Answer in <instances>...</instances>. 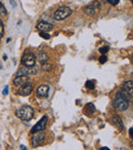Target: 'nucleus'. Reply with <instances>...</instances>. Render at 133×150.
<instances>
[{"label": "nucleus", "instance_id": "1", "mask_svg": "<svg viewBox=\"0 0 133 150\" xmlns=\"http://www.w3.org/2000/svg\"><path fill=\"white\" fill-rule=\"evenodd\" d=\"M114 105L118 110L125 111L129 106V97L124 92H118L115 98Z\"/></svg>", "mask_w": 133, "mask_h": 150}, {"label": "nucleus", "instance_id": "6", "mask_svg": "<svg viewBox=\"0 0 133 150\" xmlns=\"http://www.w3.org/2000/svg\"><path fill=\"white\" fill-rule=\"evenodd\" d=\"M45 140V133L43 131L36 132L33 134V137H32L31 144L33 147H38L39 145H41L43 143V141Z\"/></svg>", "mask_w": 133, "mask_h": 150}, {"label": "nucleus", "instance_id": "8", "mask_svg": "<svg viewBox=\"0 0 133 150\" xmlns=\"http://www.w3.org/2000/svg\"><path fill=\"white\" fill-rule=\"evenodd\" d=\"M37 73V69L35 67H21L19 70L17 71V76H22V75H31L36 74Z\"/></svg>", "mask_w": 133, "mask_h": 150}, {"label": "nucleus", "instance_id": "18", "mask_svg": "<svg viewBox=\"0 0 133 150\" xmlns=\"http://www.w3.org/2000/svg\"><path fill=\"white\" fill-rule=\"evenodd\" d=\"M4 35V24H3L2 20L0 19V39Z\"/></svg>", "mask_w": 133, "mask_h": 150}, {"label": "nucleus", "instance_id": "4", "mask_svg": "<svg viewBox=\"0 0 133 150\" xmlns=\"http://www.w3.org/2000/svg\"><path fill=\"white\" fill-rule=\"evenodd\" d=\"M22 64L26 67H33L36 64V56L30 50H27L22 57Z\"/></svg>", "mask_w": 133, "mask_h": 150}, {"label": "nucleus", "instance_id": "17", "mask_svg": "<svg viewBox=\"0 0 133 150\" xmlns=\"http://www.w3.org/2000/svg\"><path fill=\"white\" fill-rule=\"evenodd\" d=\"M94 111H95V108H94L93 104H87L86 105V112H87L88 114H91V113H93Z\"/></svg>", "mask_w": 133, "mask_h": 150}, {"label": "nucleus", "instance_id": "23", "mask_svg": "<svg viewBox=\"0 0 133 150\" xmlns=\"http://www.w3.org/2000/svg\"><path fill=\"white\" fill-rule=\"evenodd\" d=\"M106 60H108V58H106V56H104V54H102V56L99 58V63H100V64H104V63H106Z\"/></svg>", "mask_w": 133, "mask_h": 150}, {"label": "nucleus", "instance_id": "24", "mask_svg": "<svg viewBox=\"0 0 133 150\" xmlns=\"http://www.w3.org/2000/svg\"><path fill=\"white\" fill-rule=\"evenodd\" d=\"M106 1H108V2L110 3V4H112V5H117L120 0H106Z\"/></svg>", "mask_w": 133, "mask_h": 150}, {"label": "nucleus", "instance_id": "19", "mask_svg": "<svg viewBox=\"0 0 133 150\" xmlns=\"http://www.w3.org/2000/svg\"><path fill=\"white\" fill-rule=\"evenodd\" d=\"M42 69L44 71H50L52 69V65L49 64V63H43L42 64Z\"/></svg>", "mask_w": 133, "mask_h": 150}, {"label": "nucleus", "instance_id": "29", "mask_svg": "<svg viewBox=\"0 0 133 150\" xmlns=\"http://www.w3.org/2000/svg\"><path fill=\"white\" fill-rule=\"evenodd\" d=\"M21 150H27V148H26L25 146H22V147H21Z\"/></svg>", "mask_w": 133, "mask_h": 150}, {"label": "nucleus", "instance_id": "28", "mask_svg": "<svg viewBox=\"0 0 133 150\" xmlns=\"http://www.w3.org/2000/svg\"><path fill=\"white\" fill-rule=\"evenodd\" d=\"M99 150H110V149H108V147H102V148H100Z\"/></svg>", "mask_w": 133, "mask_h": 150}, {"label": "nucleus", "instance_id": "21", "mask_svg": "<svg viewBox=\"0 0 133 150\" xmlns=\"http://www.w3.org/2000/svg\"><path fill=\"white\" fill-rule=\"evenodd\" d=\"M39 35H40V37L44 38V39H50V35L46 33V32H40Z\"/></svg>", "mask_w": 133, "mask_h": 150}, {"label": "nucleus", "instance_id": "22", "mask_svg": "<svg viewBox=\"0 0 133 150\" xmlns=\"http://www.w3.org/2000/svg\"><path fill=\"white\" fill-rule=\"evenodd\" d=\"M108 50H110V48H108V46H102V47L99 48V52H102V54H106V52H108Z\"/></svg>", "mask_w": 133, "mask_h": 150}, {"label": "nucleus", "instance_id": "15", "mask_svg": "<svg viewBox=\"0 0 133 150\" xmlns=\"http://www.w3.org/2000/svg\"><path fill=\"white\" fill-rule=\"evenodd\" d=\"M38 59H39L40 63L43 64V63H46V61L49 59V57H48V54L44 50H39V52H38Z\"/></svg>", "mask_w": 133, "mask_h": 150}, {"label": "nucleus", "instance_id": "7", "mask_svg": "<svg viewBox=\"0 0 133 150\" xmlns=\"http://www.w3.org/2000/svg\"><path fill=\"white\" fill-rule=\"evenodd\" d=\"M33 83H31V82H27V83L23 84V86H21L19 88V91H18V94L20 95V96H23V97H26V96H29L30 94L32 93V91H33Z\"/></svg>", "mask_w": 133, "mask_h": 150}, {"label": "nucleus", "instance_id": "27", "mask_svg": "<svg viewBox=\"0 0 133 150\" xmlns=\"http://www.w3.org/2000/svg\"><path fill=\"white\" fill-rule=\"evenodd\" d=\"M10 3H11V5H13V7L15 6V0H10Z\"/></svg>", "mask_w": 133, "mask_h": 150}, {"label": "nucleus", "instance_id": "20", "mask_svg": "<svg viewBox=\"0 0 133 150\" xmlns=\"http://www.w3.org/2000/svg\"><path fill=\"white\" fill-rule=\"evenodd\" d=\"M86 86H87L88 88H90V90H93L94 88V81L93 80H88V81H86Z\"/></svg>", "mask_w": 133, "mask_h": 150}, {"label": "nucleus", "instance_id": "5", "mask_svg": "<svg viewBox=\"0 0 133 150\" xmlns=\"http://www.w3.org/2000/svg\"><path fill=\"white\" fill-rule=\"evenodd\" d=\"M99 9H100V4H99V2H98L97 0H94L92 3L85 5V6L83 7V11L87 16H90V17H92V16H95L96 13H97Z\"/></svg>", "mask_w": 133, "mask_h": 150}, {"label": "nucleus", "instance_id": "25", "mask_svg": "<svg viewBox=\"0 0 133 150\" xmlns=\"http://www.w3.org/2000/svg\"><path fill=\"white\" fill-rule=\"evenodd\" d=\"M8 90H9L8 86H5L4 90H3V93H2V94L4 95V96H5V95H7V94H8Z\"/></svg>", "mask_w": 133, "mask_h": 150}, {"label": "nucleus", "instance_id": "12", "mask_svg": "<svg viewBox=\"0 0 133 150\" xmlns=\"http://www.w3.org/2000/svg\"><path fill=\"white\" fill-rule=\"evenodd\" d=\"M36 28H37L40 32H49L52 30V25L45 21H41L37 24Z\"/></svg>", "mask_w": 133, "mask_h": 150}, {"label": "nucleus", "instance_id": "2", "mask_svg": "<svg viewBox=\"0 0 133 150\" xmlns=\"http://www.w3.org/2000/svg\"><path fill=\"white\" fill-rule=\"evenodd\" d=\"M15 115L23 121H30L34 116V110L31 106H23L15 111Z\"/></svg>", "mask_w": 133, "mask_h": 150}, {"label": "nucleus", "instance_id": "26", "mask_svg": "<svg viewBox=\"0 0 133 150\" xmlns=\"http://www.w3.org/2000/svg\"><path fill=\"white\" fill-rule=\"evenodd\" d=\"M129 135H130L131 138H133V127H132V129H129Z\"/></svg>", "mask_w": 133, "mask_h": 150}, {"label": "nucleus", "instance_id": "13", "mask_svg": "<svg viewBox=\"0 0 133 150\" xmlns=\"http://www.w3.org/2000/svg\"><path fill=\"white\" fill-rule=\"evenodd\" d=\"M29 81H30L29 76H27V75H22V76H17V77L13 79V84H15V86H21Z\"/></svg>", "mask_w": 133, "mask_h": 150}, {"label": "nucleus", "instance_id": "10", "mask_svg": "<svg viewBox=\"0 0 133 150\" xmlns=\"http://www.w3.org/2000/svg\"><path fill=\"white\" fill-rule=\"evenodd\" d=\"M123 92L129 98H133V80H129L123 84Z\"/></svg>", "mask_w": 133, "mask_h": 150}, {"label": "nucleus", "instance_id": "14", "mask_svg": "<svg viewBox=\"0 0 133 150\" xmlns=\"http://www.w3.org/2000/svg\"><path fill=\"white\" fill-rule=\"evenodd\" d=\"M113 122L116 127H118L120 129H124V125H123V121H122V118H121L120 115L118 114H115L113 115Z\"/></svg>", "mask_w": 133, "mask_h": 150}, {"label": "nucleus", "instance_id": "11", "mask_svg": "<svg viewBox=\"0 0 133 150\" xmlns=\"http://www.w3.org/2000/svg\"><path fill=\"white\" fill-rule=\"evenodd\" d=\"M48 94H49V86H46V84L40 86L36 91V95L39 98H45V97L48 96Z\"/></svg>", "mask_w": 133, "mask_h": 150}, {"label": "nucleus", "instance_id": "3", "mask_svg": "<svg viewBox=\"0 0 133 150\" xmlns=\"http://www.w3.org/2000/svg\"><path fill=\"white\" fill-rule=\"evenodd\" d=\"M72 15V9L68 6H60L54 11L53 18L55 21H62Z\"/></svg>", "mask_w": 133, "mask_h": 150}, {"label": "nucleus", "instance_id": "31", "mask_svg": "<svg viewBox=\"0 0 133 150\" xmlns=\"http://www.w3.org/2000/svg\"><path fill=\"white\" fill-rule=\"evenodd\" d=\"M132 4H133V0H132Z\"/></svg>", "mask_w": 133, "mask_h": 150}, {"label": "nucleus", "instance_id": "30", "mask_svg": "<svg viewBox=\"0 0 133 150\" xmlns=\"http://www.w3.org/2000/svg\"><path fill=\"white\" fill-rule=\"evenodd\" d=\"M131 61H132V63H133V54H132V57H131Z\"/></svg>", "mask_w": 133, "mask_h": 150}, {"label": "nucleus", "instance_id": "9", "mask_svg": "<svg viewBox=\"0 0 133 150\" xmlns=\"http://www.w3.org/2000/svg\"><path fill=\"white\" fill-rule=\"evenodd\" d=\"M46 125H47V116H43L31 129V133H36V132H40V131H43L45 129Z\"/></svg>", "mask_w": 133, "mask_h": 150}, {"label": "nucleus", "instance_id": "16", "mask_svg": "<svg viewBox=\"0 0 133 150\" xmlns=\"http://www.w3.org/2000/svg\"><path fill=\"white\" fill-rule=\"evenodd\" d=\"M7 16V11H6V9H5V7H4V5L2 4V3L0 2V17H3V18H5Z\"/></svg>", "mask_w": 133, "mask_h": 150}]
</instances>
